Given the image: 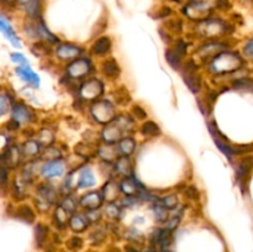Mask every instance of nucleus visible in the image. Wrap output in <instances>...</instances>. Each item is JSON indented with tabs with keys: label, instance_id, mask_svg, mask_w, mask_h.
<instances>
[{
	"label": "nucleus",
	"instance_id": "f257e3e1",
	"mask_svg": "<svg viewBox=\"0 0 253 252\" xmlns=\"http://www.w3.org/2000/svg\"><path fill=\"white\" fill-rule=\"evenodd\" d=\"M244 61L237 53H221L215 57L211 63V69L215 72L236 71L242 66Z\"/></svg>",
	"mask_w": 253,
	"mask_h": 252
},
{
	"label": "nucleus",
	"instance_id": "f03ea898",
	"mask_svg": "<svg viewBox=\"0 0 253 252\" xmlns=\"http://www.w3.org/2000/svg\"><path fill=\"white\" fill-rule=\"evenodd\" d=\"M128 124H131V120L128 118H120L115 119L113 124L106 126L103 130V138L108 143L116 142L121 138L124 131L128 130Z\"/></svg>",
	"mask_w": 253,
	"mask_h": 252
},
{
	"label": "nucleus",
	"instance_id": "7ed1b4c3",
	"mask_svg": "<svg viewBox=\"0 0 253 252\" xmlns=\"http://www.w3.org/2000/svg\"><path fill=\"white\" fill-rule=\"evenodd\" d=\"M93 118L100 124H108L115 120V110L109 101L101 100L94 104L90 109Z\"/></svg>",
	"mask_w": 253,
	"mask_h": 252
},
{
	"label": "nucleus",
	"instance_id": "20e7f679",
	"mask_svg": "<svg viewBox=\"0 0 253 252\" xmlns=\"http://www.w3.org/2000/svg\"><path fill=\"white\" fill-rule=\"evenodd\" d=\"M103 93V84L96 79H90L81 88V95L84 99H94Z\"/></svg>",
	"mask_w": 253,
	"mask_h": 252
},
{
	"label": "nucleus",
	"instance_id": "39448f33",
	"mask_svg": "<svg viewBox=\"0 0 253 252\" xmlns=\"http://www.w3.org/2000/svg\"><path fill=\"white\" fill-rule=\"evenodd\" d=\"M90 62L86 58H79L68 66V73L73 78H82L90 72Z\"/></svg>",
	"mask_w": 253,
	"mask_h": 252
},
{
	"label": "nucleus",
	"instance_id": "423d86ee",
	"mask_svg": "<svg viewBox=\"0 0 253 252\" xmlns=\"http://www.w3.org/2000/svg\"><path fill=\"white\" fill-rule=\"evenodd\" d=\"M120 189L124 194H126V197H136V195L141 194L142 185L133 177H127L126 179L123 180V183L120 185Z\"/></svg>",
	"mask_w": 253,
	"mask_h": 252
},
{
	"label": "nucleus",
	"instance_id": "0eeeda50",
	"mask_svg": "<svg viewBox=\"0 0 253 252\" xmlns=\"http://www.w3.org/2000/svg\"><path fill=\"white\" fill-rule=\"evenodd\" d=\"M16 73L19 74L20 78L24 79V81L27 82L29 84H31L34 88H37V86L40 85V78L37 77L36 73H34V72H32V69L30 68L27 64L17 67Z\"/></svg>",
	"mask_w": 253,
	"mask_h": 252
},
{
	"label": "nucleus",
	"instance_id": "6e6552de",
	"mask_svg": "<svg viewBox=\"0 0 253 252\" xmlns=\"http://www.w3.org/2000/svg\"><path fill=\"white\" fill-rule=\"evenodd\" d=\"M104 197L103 194H100L99 192H91L88 194L84 195L81 199V205L82 207H85L90 209H98L100 207L101 202H103Z\"/></svg>",
	"mask_w": 253,
	"mask_h": 252
},
{
	"label": "nucleus",
	"instance_id": "1a4fd4ad",
	"mask_svg": "<svg viewBox=\"0 0 253 252\" xmlns=\"http://www.w3.org/2000/svg\"><path fill=\"white\" fill-rule=\"evenodd\" d=\"M64 167L62 163H59L58 161H51V162L46 163L42 168V174L46 178H54L59 177V175L63 174Z\"/></svg>",
	"mask_w": 253,
	"mask_h": 252
},
{
	"label": "nucleus",
	"instance_id": "9d476101",
	"mask_svg": "<svg viewBox=\"0 0 253 252\" xmlns=\"http://www.w3.org/2000/svg\"><path fill=\"white\" fill-rule=\"evenodd\" d=\"M81 54V49L72 44H62L57 49V56L61 59H73Z\"/></svg>",
	"mask_w": 253,
	"mask_h": 252
},
{
	"label": "nucleus",
	"instance_id": "9b49d317",
	"mask_svg": "<svg viewBox=\"0 0 253 252\" xmlns=\"http://www.w3.org/2000/svg\"><path fill=\"white\" fill-rule=\"evenodd\" d=\"M12 119L16 123H26L31 119V113L24 104H16L12 108Z\"/></svg>",
	"mask_w": 253,
	"mask_h": 252
},
{
	"label": "nucleus",
	"instance_id": "f8f14e48",
	"mask_svg": "<svg viewBox=\"0 0 253 252\" xmlns=\"http://www.w3.org/2000/svg\"><path fill=\"white\" fill-rule=\"evenodd\" d=\"M69 225H71L73 231L81 232V231H84V230L88 227L89 220L88 217L84 216L83 214L73 215V216H71V220H69Z\"/></svg>",
	"mask_w": 253,
	"mask_h": 252
},
{
	"label": "nucleus",
	"instance_id": "ddd939ff",
	"mask_svg": "<svg viewBox=\"0 0 253 252\" xmlns=\"http://www.w3.org/2000/svg\"><path fill=\"white\" fill-rule=\"evenodd\" d=\"M95 184V177H94L93 172L89 168H84L79 173L78 179V187L79 188H89L93 187Z\"/></svg>",
	"mask_w": 253,
	"mask_h": 252
},
{
	"label": "nucleus",
	"instance_id": "4468645a",
	"mask_svg": "<svg viewBox=\"0 0 253 252\" xmlns=\"http://www.w3.org/2000/svg\"><path fill=\"white\" fill-rule=\"evenodd\" d=\"M111 48V40L109 37L103 36L99 40H96L95 43L93 44V52L98 56H103L106 54Z\"/></svg>",
	"mask_w": 253,
	"mask_h": 252
},
{
	"label": "nucleus",
	"instance_id": "2eb2a0df",
	"mask_svg": "<svg viewBox=\"0 0 253 252\" xmlns=\"http://www.w3.org/2000/svg\"><path fill=\"white\" fill-rule=\"evenodd\" d=\"M0 27H1V31L4 32L5 35H6L7 40H9V41L11 42V43L14 44L15 47H19L20 46L19 37L16 36L15 31H14V30H12L11 25L7 24V21H6V20H5L4 16H2L1 19H0Z\"/></svg>",
	"mask_w": 253,
	"mask_h": 252
},
{
	"label": "nucleus",
	"instance_id": "dca6fc26",
	"mask_svg": "<svg viewBox=\"0 0 253 252\" xmlns=\"http://www.w3.org/2000/svg\"><path fill=\"white\" fill-rule=\"evenodd\" d=\"M116 172L120 173L121 175L125 177H131V172H132V166H131L130 160L127 156H123L119 158L118 163H116Z\"/></svg>",
	"mask_w": 253,
	"mask_h": 252
},
{
	"label": "nucleus",
	"instance_id": "f3484780",
	"mask_svg": "<svg viewBox=\"0 0 253 252\" xmlns=\"http://www.w3.org/2000/svg\"><path fill=\"white\" fill-rule=\"evenodd\" d=\"M103 72L106 77L116 78L120 74V68H119V64L116 63L115 59H108V61L104 62Z\"/></svg>",
	"mask_w": 253,
	"mask_h": 252
},
{
	"label": "nucleus",
	"instance_id": "a211bd4d",
	"mask_svg": "<svg viewBox=\"0 0 253 252\" xmlns=\"http://www.w3.org/2000/svg\"><path fill=\"white\" fill-rule=\"evenodd\" d=\"M135 147H136V143H135V141H133V138L124 137V138H121L120 142H119L118 150H119V152H121L123 155L128 156V155H131L133 151H135Z\"/></svg>",
	"mask_w": 253,
	"mask_h": 252
},
{
	"label": "nucleus",
	"instance_id": "6ab92c4d",
	"mask_svg": "<svg viewBox=\"0 0 253 252\" xmlns=\"http://www.w3.org/2000/svg\"><path fill=\"white\" fill-rule=\"evenodd\" d=\"M7 156H4L2 160L6 161L7 165L11 166V167H16L19 165L20 160H21V153H20V150L17 147H11L7 150Z\"/></svg>",
	"mask_w": 253,
	"mask_h": 252
},
{
	"label": "nucleus",
	"instance_id": "aec40b11",
	"mask_svg": "<svg viewBox=\"0 0 253 252\" xmlns=\"http://www.w3.org/2000/svg\"><path fill=\"white\" fill-rule=\"evenodd\" d=\"M166 57H167V61L173 68L178 69L182 67V58L183 54H180L177 49H168L166 52Z\"/></svg>",
	"mask_w": 253,
	"mask_h": 252
},
{
	"label": "nucleus",
	"instance_id": "412c9836",
	"mask_svg": "<svg viewBox=\"0 0 253 252\" xmlns=\"http://www.w3.org/2000/svg\"><path fill=\"white\" fill-rule=\"evenodd\" d=\"M185 83H187L188 88L193 91V93H197L200 89V85H202V81H200L199 76L195 74V72H192V73H188L184 76Z\"/></svg>",
	"mask_w": 253,
	"mask_h": 252
},
{
	"label": "nucleus",
	"instance_id": "4be33fe9",
	"mask_svg": "<svg viewBox=\"0 0 253 252\" xmlns=\"http://www.w3.org/2000/svg\"><path fill=\"white\" fill-rule=\"evenodd\" d=\"M20 4L24 6L27 14L31 16H36L40 11V0H19Z\"/></svg>",
	"mask_w": 253,
	"mask_h": 252
},
{
	"label": "nucleus",
	"instance_id": "5701e85b",
	"mask_svg": "<svg viewBox=\"0 0 253 252\" xmlns=\"http://www.w3.org/2000/svg\"><path fill=\"white\" fill-rule=\"evenodd\" d=\"M39 194L47 203H53L56 200V192H54L53 188L47 184L41 185V188L39 189Z\"/></svg>",
	"mask_w": 253,
	"mask_h": 252
},
{
	"label": "nucleus",
	"instance_id": "b1692460",
	"mask_svg": "<svg viewBox=\"0 0 253 252\" xmlns=\"http://www.w3.org/2000/svg\"><path fill=\"white\" fill-rule=\"evenodd\" d=\"M141 132H142V135L145 136H150V137H153V136H157L160 135L161 130L160 127H158V125L156 123H153V121H147V123L143 124L142 128H141Z\"/></svg>",
	"mask_w": 253,
	"mask_h": 252
},
{
	"label": "nucleus",
	"instance_id": "393cba45",
	"mask_svg": "<svg viewBox=\"0 0 253 252\" xmlns=\"http://www.w3.org/2000/svg\"><path fill=\"white\" fill-rule=\"evenodd\" d=\"M118 153H119L118 148H115L114 146H111V145L101 146V147L99 148V156H100L101 158H104L105 161L113 160V158L115 157Z\"/></svg>",
	"mask_w": 253,
	"mask_h": 252
},
{
	"label": "nucleus",
	"instance_id": "a878e982",
	"mask_svg": "<svg viewBox=\"0 0 253 252\" xmlns=\"http://www.w3.org/2000/svg\"><path fill=\"white\" fill-rule=\"evenodd\" d=\"M119 193V185L114 182H109L108 184L104 187L103 189V197L104 199H109V200H114L116 198Z\"/></svg>",
	"mask_w": 253,
	"mask_h": 252
},
{
	"label": "nucleus",
	"instance_id": "bb28decb",
	"mask_svg": "<svg viewBox=\"0 0 253 252\" xmlns=\"http://www.w3.org/2000/svg\"><path fill=\"white\" fill-rule=\"evenodd\" d=\"M153 212H155L156 220L160 222H165L168 219V210L162 203H156L153 207Z\"/></svg>",
	"mask_w": 253,
	"mask_h": 252
},
{
	"label": "nucleus",
	"instance_id": "cd10ccee",
	"mask_svg": "<svg viewBox=\"0 0 253 252\" xmlns=\"http://www.w3.org/2000/svg\"><path fill=\"white\" fill-rule=\"evenodd\" d=\"M17 214H19V217L21 220L26 222H32L35 220V214L32 211V209L27 205H22L19 210H17Z\"/></svg>",
	"mask_w": 253,
	"mask_h": 252
},
{
	"label": "nucleus",
	"instance_id": "c85d7f7f",
	"mask_svg": "<svg viewBox=\"0 0 253 252\" xmlns=\"http://www.w3.org/2000/svg\"><path fill=\"white\" fill-rule=\"evenodd\" d=\"M47 234H48V229H47L44 225L40 224L37 225L36 229H35V237H36V241L39 245L43 244V241L46 240Z\"/></svg>",
	"mask_w": 253,
	"mask_h": 252
},
{
	"label": "nucleus",
	"instance_id": "c756f323",
	"mask_svg": "<svg viewBox=\"0 0 253 252\" xmlns=\"http://www.w3.org/2000/svg\"><path fill=\"white\" fill-rule=\"evenodd\" d=\"M40 143L35 142V141H29L26 145L24 146V153L26 156H36L40 153Z\"/></svg>",
	"mask_w": 253,
	"mask_h": 252
},
{
	"label": "nucleus",
	"instance_id": "7c9ffc66",
	"mask_svg": "<svg viewBox=\"0 0 253 252\" xmlns=\"http://www.w3.org/2000/svg\"><path fill=\"white\" fill-rule=\"evenodd\" d=\"M235 88L236 89H249V90H253V81L250 78H241L234 83Z\"/></svg>",
	"mask_w": 253,
	"mask_h": 252
},
{
	"label": "nucleus",
	"instance_id": "2f4dec72",
	"mask_svg": "<svg viewBox=\"0 0 253 252\" xmlns=\"http://www.w3.org/2000/svg\"><path fill=\"white\" fill-rule=\"evenodd\" d=\"M162 204L165 205L167 209H175L178 207V198L177 195L170 194L168 197H166L165 199L162 200Z\"/></svg>",
	"mask_w": 253,
	"mask_h": 252
},
{
	"label": "nucleus",
	"instance_id": "473e14b6",
	"mask_svg": "<svg viewBox=\"0 0 253 252\" xmlns=\"http://www.w3.org/2000/svg\"><path fill=\"white\" fill-rule=\"evenodd\" d=\"M67 246H68V249L77 251V250H79L82 246H83V240L78 236H74L67 241Z\"/></svg>",
	"mask_w": 253,
	"mask_h": 252
},
{
	"label": "nucleus",
	"instance_id": "72a5a7b5",
	"mask_svg": "<svg viewBox=\"0 0 253 252\" xmlns=\"http://www.w3.org/2000/svg\"><path fill=\"white\" fill-rule=\"evenodd\" d=\"M250 167H251V166H250L249 163H246V162L240 163L239 167H237V170H236L237 178H239V179H242V178L246 177V175L249 174Z\"/></svg>",
	"mask_w": 253,
	"mask_h": 252
},
{
	"label": "nucleus",
	"instance_id": "f704fd0d",
	"mask_svg": "<svg viewBox=\"0 0 253 252\" xmlns=\"http://www.w3.org/2000/svg\"><path fill=\"white\" fill-rule=\"evenodd\" d=\"M244 54L249 61L253 62V39L246 42L244 47Z\"/></svg>",
	"mask_w": 253,
	"mask_h": 252
},
{
	"label": "nucleus",
	"instance_id": "c9c22d12",
	"mask_svg": "<svg viewBox=\"0 0 253 252\" xmlns=\"http://www.w3.org/2000/svg\"><path fill=\"white\" fill-rule=\"evenodd\" d=\"M62 208H63V209H66L67 211L71 214V212H73L74 210H76L77 205H76V203H74V200L72 199V198H67V199L64 200L63 203H62Z\"/></svg>",
	"mask_w": 253,
	"mask_h": 252
},
{
	"label": "nucleus",
	"instance_id": "e433bc0d",
	"mask_svg": "<svg viewBox=\"0 0 253 252\" xmlns=\"http://www.w3.org/2000/svg\"><path fill=\"white\" fill-rule=\"evenodd\" d=\"M185 195L188 198H192V199H198L199 198V190L194 185H188V188L185 189Z\"/></svg>",
	"mask_w": 253,
	"mask_h": 252
},
{
	"label": "nucleus",
	"instance_id": "4c0bfd02",
	"mask_svg": "<svg viewBox=\"0 0 253 252\" xmlns=\"http://www.w3.org/2000/svg\"><path fill=\"white\" fill-rule=\"evenodd\" d=\"M105 211H106V214H108V216L118 217L119 216V212H120V210H119V208L116 207V205L109 204L108 207H106Z\"/></svg>",
	"mask_w": 253,
	"mask_h": 252
},
{
	"label": "nucleus",
	"instance_id": "58836bf2",
	"mask_svg": "<svg viewBox=\"0 0 253 252\" xmlns=\"http://www.w3.org/2000/svg\"><path fill=\"white\" fill-rule=\"evenodd\" d=\"M90 239H91V242H93L94 245H98V244H100V242H103V240L105 239V235H104V232H99V231H96V232H94V234H91V236H90Z\"/></svg>",
	"mask_w": 253,
	"mask_h": 252
},
{
	"label": "nucleus",
	"instance_id": "ea45409f",
	"mask_svg": "<svg viewBox=\"0 0 253 252\" xmlns=\"http://www.w3.org/2000/svg\"><path fill=\"white\" fill-rule=\"evenodd\" d=\"M86 217H88L89 222H90V221L95 222V221H98L99 219H100V212H99L96 209H90L88 211V215H86Z\"/></svg>",
	"mask_w": 253,
	"mask_h": 252
},
{
	"label": "nucleus",
	"instance_id": "a19ab883",
	"mask_svg": "<svg viewBox=\"0 0 253 252\" xmlns=\"http://www.w3.org/2000/svg\"><path fill=\"white\" fill-rule=\"evenodd\" d=\"M11 59L14 62H16V63H20V66H25V64H27L26 58H25L24 54L21 53H11Z\"/></svg>",
	"mask_w": 253,
	"mask_h": 252
},
{
	"label": "nucleus",
	"instance_id": "79ce46f5",
	"mask_svg": "<svg viewBox=\"0 0 253 252\" xmlns=\"http://www.w3.org/2000/svg\"><path fill=\"white\" fill-rule=\"evenodd\" d=\"M0 104H1V106H0V113H1V115H4L7 110L6 95H1V101H0Z\"/></svg>",
	"mask_w": 253,
	"mask_h": 252
},
{
	"label": "nucleus",
	"instance_id": "37998d69",
	"mask_svg": "<svg viewBox=\"0 0 253 252\" xmlns=\"http://www.w3.org/2000/svg\"><path fill=\"white\" fill-rule=\"evenodd\" d=\"M133 113H135L136 115H137L138 118H141V119H143L146 116L145 110H143V109L141 108V106H138V105H136L135 108H133Z\"/></svg>",
	"mask_w": 253,
	"mask_h": 252
},
{
	"label": "nucleus",
	"instance_id": "c03bdc74",
	"mask_svg": "<svg viewBox=\"0 0 253 252\" xmlns=\"http://www.w3.org/2000/svg\"><path fill=\"white\" fill-rule=\"evenodd\" d=\"M6 169H5L4 167L1 168V180H2V184H4L5 182H6Z\"/></svg>",
	"mask_w": 253,
	"mask_h": 252
},
{
	"label": "nucleus",
	"instance_id": "a18cd8bd",
	"mask_svg": "<svg viewBox=\"0 0 253 252\" xmlns=\"http://www.w3.org/2000/svg\"><path fill=\"white\" fill-rule=\"evenodd\" d=\"M126 252H140V251H138L137 249H135V247L127 246V247H126Z\"/></svg>",
	"mask_w": 253,
	"mask_h": 252
},
{
	"label": "nucleus",
	"instance_id": "49530a36",
	"mask_svg": "<svg viewBox=\"0 0 253 252\" xmlns=\"http://www.w3.org/2000/svg\"><path fill=\"white\" fill-rule=\"evenodd\" d=\"M108 252H120V250H119V249H116V247H113V249H110V250H109Z\"/></svg>",
	"mask_w": 253,
	"mask_h": 252
},
{
	"label": "nucleus",
	"instance_id": "de8ad7c7",
	"mask_svg": "<svg viewBox=\"0 0 253 252\" xmlns=\"http://www.w3.org/2000/svg\"><path fill=\"white\" fill-rule=\"evenodd\" d=\"M146 252H156V250H155V247H150V249H147V251Z\"/></svg>",
	"mask_w": 253,
	"mask_h": 252
},
{
	"label": "nucleus",
	"instance_id": "09e8293b",
	"mask_svg": "<svg viewBox=\"0 0 253 252\" xmlns=\"http://www.w3.org/2000/svg\"><path fill=\"white\" fill-rule=\"evenodd\" d=\"M88 252H91V251H88Z\"/></svg>",
	"mask_w": 253,
	"mask_h": 252
}]
</instances>
